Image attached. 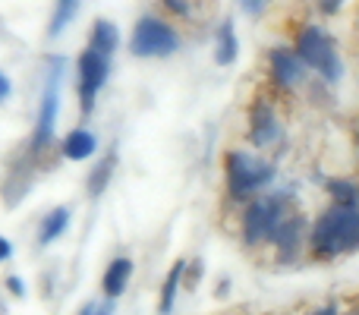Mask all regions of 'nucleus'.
Listing matches in <instances>:
<instances>
[{"label": "nucleus", "instance_id": "nucleus-27", "mask_svg": "<svg viewBox=\"0 0 359 315\" xmlns=\"http://www.w3.org/2000/svg\"><path fill=\"white\" fill-rule=\"evenodd\" d=\"M6 95H10V82L0 76V98H6Z\"/></svg>", "mask_w": 359, "mask_h": 315}, {"label": "nucleus", "instance_id": "nucleus-10", "mask_svg": "<svg viewBox=\"0 0 359 315\" xmlns=\"http://www.w3.org/2000/svg\"><path fill=\"white\" fill-rule=\"evenodd\" d=\"M306 234H309V221H306L299 211H290V215H284V221L274 227V234L268 243L274 246V253H278L280 262H293L299 253H303Z\"/></svg>", "mask_w": 359, "mask_h": 315}, {"label": "nucleus", "instance_id": "nucleus-11", "mask_svg": "<svg viewBox=\"0 0 359 315\" xmlns=\"http://www.w3.org/2000/svg\"><path fill=\"white\" fill-rule=\"evenodd\" d=\"M130 274H133V262L130 259H114L111 268L104 272V293L107 297H120V293L126 290V284H130Z\"/></svg>", "mask_w": 359, "mask_h": 315}, {"label": "nucleus", "instance_id": "nucleus-21", "mask_svg": "<svg viewBox=\"0 0 359 315\" xmlns=\"http://www.w3.org/2000/svg\"><path fill=\"white\" fill-rule=\"evenodd\" d=\"M268 4H271V0H240V6H243V10H246V13H252V16H255V13H262V10H265Z\"/></svg>", "mask_w": 359, "mask_h": 315}, {"label": "nucleus", "instance_id": "nucleus-23", "mask_svg": "<svg viewBox=\"0 0 359 315\" xmlns=\"http://www.w3.org/2000/svg\"><path fill=\"white\" fill-rule=\"evenodd\" d=\"M309 315H337V303H325V306H318V309H312Z\"/></svg>", "mask_w": 359, "mask_h": 315}, {"label": "nucleus", "instance_id": "nucleus-17", "mask_svg": "<svg viewBox=\"0 0 359 315\" xmlns=\"http://www.w3.org/2000/svg\"><path fill=\"white\" fill-rule=\"evenodd\" d=\"M183 272H186V265L183 262H177L174 268H170V274H168V281H164V287H161V315H168L170 309H174V300H177V287H180V278H183Z\"/></svg>", "mask_w": 359, "mask_h": 315}, {"label": "nucleus", "instance_id": "nucleus-9", "mask_svg": "<svg viewBox=\"0 0 359 315\" xmlns=\"http://www.w3.org/2000/svg\"><path fill=\"white\" fill-rule=\"evenodd\" d=\"M104 79H107V57L88 44L79 57V101L86 114L95 107V95L101 92Z\"/></svg>", "mask_w": 359, "mask_h": 315}, {"label": "nucleus", "instance_id": "nucleus-25", "mask_svg": "<svg viewBox=\"0 0 359 315\" xmlns=\"http://www.w3.org/2000/svg\"><path fill=\"white\" fill-rule=\"evenodd\" d=\"M13 253V246H10V240H4V236H0V262L6 259V255Z\"/></svg>", "mask_w": 359, "mask_h": 315}, {"label": "nucleus", "instance_id": "nucleus-5", "mask_svg": "<svg viewBox=\"0 0 359 315\" xmlns=\"http://www.w3.org/2000/svg\"><path fill=\"white\" fill-rule=\"evenodd\" d=\"M130 48L136 57H168L180 48V38L174 32V25H168L164 19L145 16L136 22L130 38Z\"/></svg>", "mask_w": 359, "mask_h": 315}, {"label": "nucleus", "instance_id": "nucleus-13", "mask_svg": "<svg viewBox=\"0 0 359 315\" xmlns=\"http://www.w3.org/2000/svg\"><path fill=\"white\" fill-rule=\"evenodd\" d=\"M117 41H120L117 29H114L107 19H98V22H95V29H92V41H88V44H92L95 51H101L104 57H111L114 51H117Z\"/></svg>", "mask_w": 359, "mask_h": 315}, {"label": "nucleus", "instance_id": "nucleus-29", "mask_svg": "<svg viewBox=\"0 0 359 315\" xmlns=\"http://www.w3.org/2000/svg\"><path fill=\"white\" fill-rule=\"evenodd\" d=\"M98 315H111V303H107V306H104V309H101Z\"/></svg>", "mask_w": 359, "mask_h": 315}, {"label": "nucleus", "instance_id": "nucleus-4", "mask_svg": "<svg viewBox=\"0 0 359 315\" xmlns=\"http://www.w3.org/2000/svg\"><path fill=\"white\" fill-rule=\"evenodd\" d=\"M290 215V202L287 192H274V196H255L243 208V243L246 246H265L271 240L274 227Z\"/></svg>", "mask_w": 359, "mask_h": 315}, {"label": "nucleus", "instance_id": "nucleus-18", "mask_svg": "<svg viewBox=\"0 0 359 315\" xmlns=\"http://www.w3.org/2000/svg\"><path fill=\"white\" fill-rule=\"evenodd\" d=\"M111 173H114V155H107V158L92 170V180H88V192H92V196H101V192H104V186H107V180H111Z\"/></svg>", "mask_w": 359, "mask_h": 315}, {"label": "nucleus", "instance_id": "nucleus-19", "mask_svg": "<svg viewBox=\"0 0 359 315\" xmlns=\"http://www.w3.org/2000/svg\"><path fill=\"white\" fill-rule=\"evenodd\" d=\"M73 13H76V0H57V13H54V19H50V35H57V32L73 19Z\"/></svg>", "mask_w": 359, "mask_h": 315}, {"label": "nucleus", "instance_id": "nucleus-7", "mask_svg": "<svg viewBox=\"0 0 359 315\" xmlns=\"http://www.w3.org/2000/svg\"><path fill=\"white\" fill-rule=\"evenodd\" d=\"M284 139V126L268 98H255L249 107V142L255 149H274Z\"/></svg>", "mask_w": 359, "mask_h": 315}, {"label": "nucleus", "instance_id": "nucleus-14", "mask_svg": "<svg viewBox=\"0 0 359 315\" xmlns=\"http://www.w3.org/2000/svg\"><path fill=\"white\" fill-rule=\"evenodd\" d=\"M236 51H240V41H236V32H233V22H224L221 32H217V63L221 67H230L236 60Z\"/></svg>", "mask_w": 359, "mask_h": 315}, {"label": "nucleus", "instance_id": "nucleus-1", "mask_svg": "<svg viewBox=\"0 0 359 315\" xmlns=\"http://www.w3.org/2000/svg\"><path fill=\"white\" fill-rule=\"evenodd\" d=\"M359 249V205L331 202L309 227V253L316 262H334Z\"/></svg>", "mask_w": 359, "mask_h": 315}, {"label": "nucleus", "instance_id": "nucleus-16", "mask_svg": "<svg viewBox=\"0 0 359 315\" xmlns=\"http://www.w3.org/2000/svg\"><path fill=\"white\" fill-rule=\"evenodd\" d=\"M67 221H69V211H67V208H54L48 217H44L41 236H38V240H41V243H54L57 236L67 230Z\"/></svg>", "mask_w": 359, "mask_h": 315}, {"label": "nucleus", "instance_id": "nucleus-24", "mask_svg": "<svg viewBox=\"0 0 359 315\" xmlns=\"http://www.w3.org/2000/svg\"><path fill=\"white\" fill-rule=\"evenodd\" d=\"M6 287H10V290L16 293V297H22V293H25V290H22V284H19V278H6Z\"/></svg>", "mask_w": 359, "mask_h": 315}, {"label": "nucleus", "instance_id": "nucleus-20", "mask_svg": "<svg viewBox=\"0 0 359 315\" xmlns=\"http://www.w3.org/2000/svg\"><path fill=\"white\" fill-rule=\"evenodd\" d=\"M312 6H316L322 16H334V13L344 6V0H312Z\"/></svg>", "mask_w": 359, "mask_h": 315}, {"label": "nucleus", "instance_id": "nucleus-8", "mask_svg": "<svg viewBox=\"0 0 359 315\" xmlns=\"http://www.w3.org/2000/svg\"><path fill=\"white\" fill-rule=\"evenodd\" d=\"M268 63V79L280 88V92H293L306 82V63L297 57L293 48H271L265 54Z\"/></svg>", "mask_w": 359, "mask_h": 315}, {"label": "nucleus", "instance_id": "nucleus-6", "mask_svg": "<svg viewBox=\"0 0 359 315\" xmlns=\"http://www.w3.org/2000/svg\"><path fill=\"white\" fill-rule=\"evenodd\" d=\"M48 88H44V101H41V117H38V130L32 139V155L44 149L50 142V133H54V120H57V105H60V73H63V60L60 57H50L48 63Z\"/></svg>", "mask_w": 359, "mask_h": 315}, {"label": "nucleus", "instance_id": "nucleus-26", "mask_svg": "<svg viewBox=\"0 0 359 315\" xmlns=\"http://www.w3.org/2000/svg\"><path fill=\"white\" fill-rule=\"evenodd\" d=\"M344 315H359V297L350 300V306H347V312H344Z\"/></svg>", "mask_w": 359, "mask_h": 315}, {"label": "nucleus", "instance_id": "nucleus-28", "mask_svg": "<svg viewBox=\"0 0 359 315\" xmlns=\"http://www.w3.org/2000/svg\"><path fill=\"white\" fill-rule=\"evenodd\" d=\"M79 315H95V306H92V303H88V306H86V309H82Z\"/></svg>", "mask_w": 359, "mask_h": 315}, {"label": "nucleus", "instance_id": "nucleus-22", "mask_svg": "<svg viewBox=\"0 0 359 315\" xmlns=\"http://www.w3.org/2000/svg\"><path fill=\"white\" fill-rule=\"evenodd\" d=\"M164 6H168V10H174V13H180V16H186V13H189L186 0H164Z\"/></svg>", "mask_w": 359, "mask_h": 315}, {"label": "nucleus", "instance_id": "nucleus-15", "mask_svg": "<svg viewBox=\"0 0 359 315\" xmlns=\"http://www.w3.org/2000/svg\"><path fill=\"white\" fill-rule=\"evenodd\" d=\"M328 196L334 205H359V186L350 180H328Z\"/></svg>", "mask_w": 359, "mask_h": 315}, {"label": "nucleus", "instance_id": "nucleus-3", "mask_svg": "<svg viewBox=\"0 0 359 315\" xmlns=\"http://www.w3.org/2000/svg\"><path fill=\"white\" fill-rule=\"evenodd\" d=\"M293 51H297V57L306 63V69H316L325 82H337L344 76L341 54H337L331 35L325 29H318V25L306 22L303 29L293 35Z\"/></svg>", "mask_w": 359, "mask_h": 315}, {"label": "nucleus", "instance_id": "nucleus-12", "mask_svg": "<svg viewBox=\"0 0 359 315\" xmlns=\"http://www.w3.org/2000/svg\"><path fill=\"white\" fill-rule=\"evenodd\" d=\"M95 152V136L86 130H73L67 139H63V155H67L69 161H82L88 158Z\"/></svg>", "mask_w": 359, "mask_h": 315}, {"label": "nucleus", "instance_id": "nucleus-2", "mask_svg": "<svg viewBox=\"0 0 359 315\" xmlns=\"http://www.w3.org/2000/svg\"><path fill=\"white\" fill-rule=\"evenodd\" d=\"M224 177H227V196L246 205L249 199H255V192L265 189L274 180V164L259 155L233 149L224 158Z\"/></svg>", "mask_w": 359, "mask_h": 315}]
</instances>
